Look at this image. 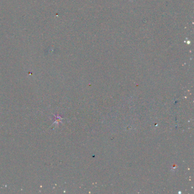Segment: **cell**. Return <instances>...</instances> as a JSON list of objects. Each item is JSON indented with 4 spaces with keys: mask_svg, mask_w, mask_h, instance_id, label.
I'll use <instances>...</instances> for the list:
<instances>
[]
</instances>
